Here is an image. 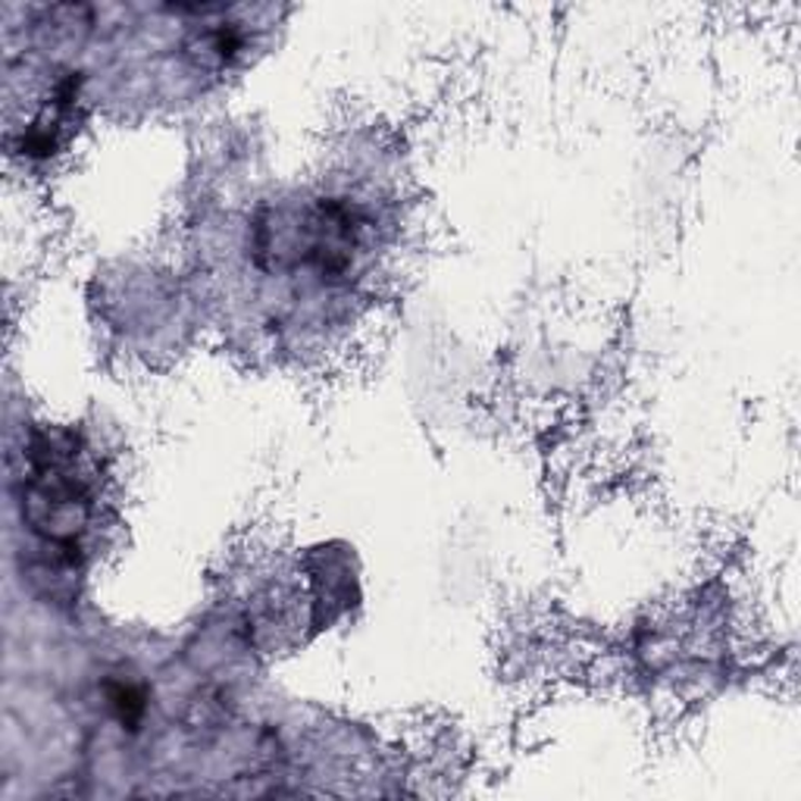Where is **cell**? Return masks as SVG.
I'll return each instance as SVG.
<instances>
[{"label":"cell","mask_w":801,"mask_h":801,"mask_svg":"<svg viewBox=\"0 0 801 801\" xmlns=\"http://www.w3.org/2000/svg\"><path fill=\"white\" fill-rule=\"evenodd\" d=\"M107 705L113 718L122 723V729H139L147 714V695L132 683H111L107 686Z\"/></svg>","instance_id":"6da1fadb"}]
</instances>
